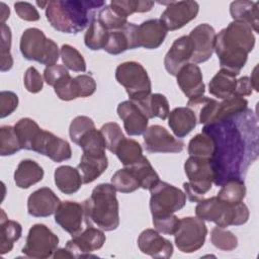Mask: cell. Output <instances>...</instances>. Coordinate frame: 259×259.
Listing matches in <instances>:
<instances>
[{"mask_svg": "<svg viewBox=\"0 0 259 259\" xmlns=\"http://www.w3.org/2000/svg\"><path fill=\"white\" fill-rule=\"evenodd\" d=\"M202 133L213 142L210 158L213 183L222 186L230 180H244L250 165L258 157V125L254 112L244 111L205 124Z\"/></svg>", "mask_w": 259, "mask_h": 259, "instance_id": "1", "label": "cell"}, {"mask_svg": "<svg viewBox=\"0 0 259 259\" xmlns=\"http://www.w3.org/2000/svg\"><path fill=\"white\" fill-rule=\"evenodd\" d=\"M254 46L255 36L252 28L246 23L232 21L215 37L214 52L220 60L221 69L235 76L239 75Z\"/></svg>", "mask_w": 259, "mask_h": 259, "instance_id": "2", "label": "cell"}, {"mask_svg": "<svg viewBox=\"0 0 259 259\" xmlns=\"http://www.w3.org/2000/svg\"><path fill=\"white\" fill-rule=\"evenodd\" d=\"M105 6L104 1L57 0L49 1L46 17L50 24L64 33H78L95 19L98 8Z\"/></svg>", "mask_w": 259, "mask_h": 259, "instance_id": "3", "label": "cell"}, {"mask_svg": "<svg viewBox=\"0 0 259 259\" xmlns=\"http://www.w3.org/2000/svg\"><path fill=\"white\" fill-rule=\"evenodd\" d=\"M115 189L111 184L101 183L83 202L87 226L96 225L103 231H113L119 226V206Z\"/></svg>", "mask_w": 259, "mask_h": 259, "instance_id": "4", "label": "cell"}, {"mask_svg": "<svg viewBox=\"0 0 259 259\" xmlns=\"http://www.w3.org/2000/svg\"><path fill=\"white\" fill-rule=\"evenodd\" d=\"M195 214L202 221L212 222L218 227L241 226L249 219V208L241 201L236 204H228L217 196L198 201L195 207Z\"/></svg>", "mask_w": 259, "mask_h": 259, "instance_id": "5", "label": "cell"}, {"mask_svg": "<svg viewBox=\"0 0 259 259\" xmlns=\"http://www.w3.org/2000/svg\"><path fill=\"white\" fill-rule=\"evenodd\" d=\"M19 48L24 59L36 61L47 67L56 65L60 57L58 45L53 39L47 38L45 33L35 27L24 30Z\"/></svg>", "mask_w": 259, "mask_h": 259, "instance_id": "6", "label": "cell"}, {"mask_svg": "<svg viewBox=\"0 0 259 259\" xmlns=\"http://www.w3.org/2000/svg\"><path fill=\"white\" fill-rule=\"evenodd\" d=\"M188 182L183 183L185 194L191 202L203 199L213 183V170L210 159L190 156L184 164Z\"/></svg>", "mask_w": 259, "mask_h": 259, "instance_id": "7", "label": "cell"}, {"mask_svg": "<svg viewBox=\"0 0 259 259\" xmlns=\"http://www.w3.org/2000/svg\"><path fill=\"white\" fill-rule=\"evenodd\" d=\"M115 79L122 85L130 97L135 102L151 94L152 85L146 69L138 62H124L117 66Z\"/></svg>", "mask_w": 259, "mask_h": 259, "instance_id": "8", "label": "cell"}, {"mask_svg": "<svg viewBox=\"0 0 259 259\" xmlns=\"http://www.w3.org/2000/svg\"><path fill=\"white\" fill-rule=\"evenodd\" d=\"M150 209L153 218L172 214L186 203V194L165 181L160 180L150 189Z\"/></svg>", "mask_w": 259, "mask_h": 259, "instance_id": "9", "label": "cell"}, {"mask_svg": "<svg viewBox=\"0 0 259 259\" xmlns=\"http://www.w3.org/2000/svg\"><path fill=\"white\" fill-rule=\"evenodd\" d=\"M59 245V238L42 224L33 225L27 234L22 253L30 258L46 259L54 255Z\"/></svg>", "mask_w": 259, "mask_h": 259, "instance_id": "10", "label": "cell"}, {"mask_svg": "<svg viewBox=\"0 0 259 259\" xmlns=\"http://www.w3.org/2000/svg\"><path fill=\"white\" fill-rule=\"evenodd\" d=\"M206 235L207 228L202 220L193 217L182 218L174 234L175 245L183 253H193L203 246Z\"/></svg>", "mask_w": 259, "mask_h": 259, "instance_id": "11", "label": "cell"}, {"mask_svg": "<svg viewBox=\"0 0 259 259\" xmlns=\"http://www.w3.org/2000/svg\"><path fill=\"white\" fill-rule=\"evenodd\" d=\"M166 9L161 14L160 20L167 30H176L183 27L197 16L199 5L195 1L168 2Z\"/></svg>", "mask_w": 259, "mask_h": 259, "instance_id": "12", "label": "cell"}, {"mask_svg": "<svg viewBox=\"0 0 259 259\" xmlns=\"http://www.w3.org/2000/svg\"><path fill=\"white\" fill-rule=\"evenodd\" d=\"M105 240V235L101 230L93 226H87L83 232H80L67 242L66 249L70 251L73 258L91 257L90 253L99 250Z\"/></svg>", "mask_w": 259, "mask_h": 259, "instance_id": "13", "label": "cell"}, {"mask_svg": "<svg viewBox=\"0 0 259 259\" xmlns=\"http://www.w3.org/2000/svg\"><path fill=\"white\" fill-rule=\"evenodd\" d=\"M145 148L149 153H180L184 143L174 138L164 126L151 125L144 133Z\"/></svg>", "mask_w": 259, "mask_h": 259, "instance_id": "14", "label": "cell"}, {"mask_svg": "<svg viewBox=\"0 0 259 259\" xmlns=\"http://www.w3.org/2000/svg\"><path fill=\"white\" fill-rule=\"evenodd\" d=\"M32 151L45 155L57 163L69 160L72 157L71 147L66 140L44 130L36 139Z\"/></svg>", "mask_w": 259, "mask_h": 259, "instance_id": "15", "label": "cell"}, {"mask_svg": "<svg viewBox=\"0 0 259 259\" xmlns=\"http://www.w3.org/2000/svg\"><path fill=\"white\" fill-rule=\"evenodd\" d=\"M188 36L193 45L191 61L194 64L207 61L214 51L217 34L213 27L207 23H201L195 26Z\"/></svg>", "mask_w": 259, "mask_h": 259, "instance_id": "16", "label": "cell"}, {"mask_svg": "<svg viewBox=\"0 0 259 259\" xmlns=\"http://www.w3.org/2000/svg\"><path fill=\"white\" fill-rule=\"evenodd\" d=\"M83 219V205L76 201H63L55 211V222L72 237L82 231Z\"/></svg>", "mask_w": 259, "mask_h": 259, "instance_id": "17", "label": "cell"}, {"mask_svg": "<svg viewBox=\"0 0 259 259\" xmlns=\"http://www.w3.org/2000/svg\"><path fill=\"white\" fill-rule=\"evenodd\" d=\"M192 54L193 45L190 37L188 35L178 37L174 40L165 56L164 65L166 71L170 75L176 76L179 70L191 61Z\"/></svg>", "mask_w": 259, "mask_h": 259, "instance_id": "18", "label": "cell"}, {"mask_svg": "<svg viewBox=\"0 0 259 259\" xmlns=\"http://www.w3.org/2000/svg\"><path fill=\"white\" fill-rule=\"evenodd\" d=\"M139 249L153 258H170L173 254L172 243L153 229L144 230L138 238Z\"/></svg>", "mask_w": 259, "mask_h": 259, "instance_id": "19", "label": "cell"}, {"mask_svg": "<svg viewBox=\"0 0 259 259\" xmlns=\"http://www.w3.org/2000/svg\"><path fill=\"white\" fill-rule=\"evenodd\" d=\"M176 79L181 91L189 99L203 95L205 85L201 70L196 64L188 63L183 66L177 73Z\"/></svg>", "mask_w": 259, "mask_h": 259, "instance_id": "20", "label": "cell"}, {"mask_svg": "<svg viewBox=\"0 0 259 259\" xmlns=\"http://www.w3.org/2000/svg\"><path fill=\"white\" fill-rule=\"evenodd\" d=\"M61 200L49 187L33 191L27 199L28 213L35 218H46L55 213Z\"/></svg>", "mask_w": 259, "mask_h": 259, "instance_id": "21", "label": "cell"}, {"mask_svg": "<svg viewBox=\"0 0 259 259\" xmlns=\"http://www.w3.org/2000/svg\"><path fill=\"white\" fill-rule=\"evenodd\" d=\"M117 114L123 121V126L128 136H140L148 128L149 118L131 100H125L117 105Z\"/></svg>", "mask_w": 259, "mask_h": 259, "instance_id": "22", "label": "cell"}, {"mask_svg": "<svg viewBox=\"0 0 259 259\" xmlns=\"http://www.w3.org/2000/svg\"><path fill=\"white\" fill-rule=\"evenodd\" d=\"M167 28L160 19H149L138 25V45L139 48L154 50L159 48L166 35Z\"/></svg>", "mask_w": 259, "mask_h": 259, "instance_id": "23", "label": "cell"}, {"mask_svg": "<svg viewBox=\"0 0 259 259\" xmlns=\"http://www.w3.org/2000/svg\"><path fill=\"white\" fill-rule=\"evenodd\" d=\"M197 123L194 112L189 107H176L168 115V124L177 138L187 136Z\"/></svg>", "mask_w": 259, "mask_h": 259, "instance_id": "24", "label": "cell"}, {"mask_svg": "<svg viewBox=\"0 0 259 259\" xmlns=\"http://www.w3.org/2000/svg\"><path fill=\"white\" fill-rule=\"evenodd\" d=\"M108 160L106 155H87L83 154L77 167L83 183L88 184L98 178L107 168Z\"/></svg>", "mask_w": 259, "mask_h": 259, "instance_id": "25", "label": "cell"}, {"mask_svg": "<svg viewBox=\"0 0 259 259\" xmlns=\"http://www.w3.org/2000/svg\"><path fill=\"white\" fill-rule=\"evenodd\" d=\"M44 178V169L33 160H22L15 172L14 182L16 186L22 189H27L33 184L41 181Z\"/></svg>", "mask_w": 259, "mask_h": 259, "instance_id": "26", "label": "cell"}, {"mask_svg": "<svg viewBox=\"0 0 259 259\" xmlns=\"http://www.w3.org/2000/svg\"><path fill=\"white\" fill-rule=\"evenodd\" d=\"M258 2L248 0L234 1L230 5V13L234 21L246 23L252 30L258 32Z\"/></svg>", "mask_w": 259, "mask_h": 259, "instance_id": "27", "label": "cell"}, {"mask_svg": "<svg viewBox=\"0 0 259 259\" xmlns=\"http://www.w3.org/2000/svg\"><path fill=\"white\" fill-rule=\"evenodd\" d=\"M54 178L59 190L65 194H73L77 192L83 184L79 170L68 165L58 167L55 170Z\"/></svg>", "mask_w": 259, "mask_h": 259, "instance_id": "28", "label": "cell"}, {"mask_svg": "<svg viewBox=\"0 0 259 259\" xmlns=\"http://www.w3.org/2000/svg\"><path fill=\"white\" fill-rule=\"evenodd\" d=\"M148 118L159 117L166 119L170 113L169 102L167 98L161 93L150 94L149 96L134 102Z\"/></svg>", "mask_w": 259, "mask_h": 259, "instance_id": "29", "label": "cell"}, {"mask_svg": "<svg viewBox=\"0 0 259 259\" xmlns=\"http://www.w3.org/2000/svg\"><path fill=\"white\" fill-rule=\"evenodd\" d=\"M21 225L15 221L8 220L4 210L1 209L0 217V253L2 255L10 252L13 245L21 237Z\"/></svg>", "mask_w": 259, "mask_h": 259, "instance_id": "30", "label": "cell"}, {"mask_svg": "<svg viewBox=\"0 0 259 259\" xmlns=\"http://www.w3.org/2000/svg\"><path fill=\"white\" fill-rule=\"evenodd\" d=\"M237 79L232 73L221 69L209 81L208 91L214 97L227 99L234 96Z\"/></svg>", "mask_w": 259, "mask_h": 259, "instance_id": "31", "label": "cell"}, {"mask_svg": "<svg viewBox=\"0 0 259 259\" xmlns=\"http://www.w3.org/2000/svg\"><path fill=\"white\" fill-rule=\"evenodd\" d=\"M218 104V100L202 95L195 98H190L187 102V107L194 112L197 121L205 125L212 122Z\"/></svg>", "mask_w": 259, "mask_h": 259, "instance_id": "32", "label": "cell"}, {"mask_svg": "<svg viewBox=\"0 0 259 259\" xmlns=\"http://www.w3.org/2000/svg\"><path fill=\"white\" fill-rule=\"evenodd\" d=\"M14 128L19 139L21 148L32 151L33 144L42 131L38 124L33 119L24 117L16 122Z\"/></svg>", "mask_w": 259, "mask_h": 259, "instance_id": "33", "label": "cell"}, {"mask_svg": "<svg viewBox=\"0 0 259 259\" xmlns=\"http://www.w3.org/2000/svg\"><path fill=\"white\" fill-rule=\"evenodd\" d=\"M136 178L138 179L140 186L143 189H151L159 181V175L149 162V160L143 156L138 162L128 166Z\"/></svg>", "mask_w": 259, "mask_h": 259, "instance_id": "34", "label": "cell"}, {"mask_svg": "<svg viewBox=\"0 0 259 259\" xmlns=\"http://www.w3.org/2000/svg\"><path fill=\"white\" fill-rule=\"evenodd\" d=\"M114 154L123 166L128 167L143 157V150L137 141L124 138L117 146Z\"/></svg>", "mask_w": 259, "mask_h": 259, "instance_id": "35", "label": "cell"}, {"mask_svg": "<svg viewBox=\"0 0 259 259\" xmlns=\"http://www.w3.org/2000/svg\"><path fill=\"white\" fill-rule=\"evenodd\" d=\"M246 108H248V101L243 97L231 96L227 99H223V101L219 102L217 106L212 122H217L229 116L238 114L244 111Z\"/></svg>", "mask_w": 259, "mask_h": 259, "instance_id": "36", "label": "cell"}, {"mask_svg": "<svg viewBox=\"0 0 259 259\" xmlns=\"http://www.w3.org/2000/svg\"><path fill=\"white\" fill-rule=\"evenodd\" d=\"M245 195L246 186L244 180L234 179L227 181L222 185V188L219 191L217 197L228 204H236L243 201Z\"/></svg>", "mask_w": 259, "mask_h": 259, "instance_id": "37", "label": "cell"}, {"mask_svg": "<svg viewBox=\"0 0 259 259\" xmlns=\"http://www.w3.org/2000/svg\"><path fill=\"white\" fill-rule=\"evenodd\" d=\"M109 31L102 26V24L95 18L91 24L88 26V29L84 35L85 46L92 50L98 51L104 49Z\"/></svg>", "mask_w": 259, "mask_h": 259, "instance_id": "38", "label": "cell"}, {"mask_svg": "<svg viewBox=\"0 0 259 259\" xmlns=\"http://www.w3.org/2000/svg\"><path fill=\"white\" fill-rule=\"evenodd\" d=\"M111 185L116 191L131 193L140 188V183L128 167L117 170L111 177Z\"/></svg>", "mask_w": 259, "mask_h": 259, "instance_id": "39", "label": "cell"}, {"mask_svg": "<svg viewBox=\"0 0 259 259\" xmlns=\"http://www.w3.org/2000/svg\"><path fill=\"white\" fill-rule=\"evenodd\" d=\"M213 147L211 138L204 133H200L189 141L187 151L189 156L210 159L213 153Z\"/></svg>", "mask_w": 259, "mask_h": 259, "instance_id": "40", "label": "cell"}, {"mask_svg": "<svg viewBox=\"0 0 259 259\" xmlns=\"http://www.w3.org/2000/svg\"><path fill=\"white\" fill-rule=\"evenodd\" d=\"M97 20L107 30H118L127 23V18L110 4L105 5L98 13Z\"/></svg>", "mask_w": 259, "mask_h": 259, "instance_id": "41", "label": "cell"}, {"mask_svg": "<svg viewBox=\"0 0 259 259\" xmlns=\"http://www.w3.org/2000/svg\"><path fill=\"white\" fill-rule=\"evenodd\" d=\"M21 145L14 126L3 125L0 127V155L10 156L21 150Z\"/></svg>", "mask_w": 259, "mask_h": 259, "instance_id": "42", "label": "cell"}, {"mask_svg": "<svg viewBox=\"0 0 259 259\" xmlns=\"http://www.w3.org/2000/svg\"><path fill=\"white\" fill-rule=\"evenodd\" d=\"M60 57L65 67L74 72H85L86 62L77 49L70 45H63L60 49Z\"/></svg>", "mask_w": 259, "mask_h": 259, "instance_id": "43", "label": "cell"}, {"mask_svg": "<svg viewBox=\"0 0 259 259\" xmlns=\"http://www.w3.org/2000/svg\"><path fill=\"white\" fill-rule=\"evenodd\" d=\"M110 5L127 18V16L135 12L144 13L150 11L154 6V2L145 0H112Z\"/></svg>", "mask_w": 259, "mask_h": 259, "instance_id": "44", "label": "cell"}, {"mask_svg": "<svg viewBox=\"0 0 259 259\" xmlns=\"http://www.w3.org/2000/svg\"><path fill=\"white\" fill-rule=\"evenodd\" d=\"M212 245L223 251H232L238 246V238L231 232L222 227H214L210 233Z\"/></svg>", "mask_w": 259, "mask_h": 259, "instance_id": "45", "label": "cell"}, {"mask_svg": "<svg viewBox=\"0 0 259 259\" xmlns=\"http://www.w3.org/2000/svg\"><path fill=\"white\" fill-rule=\"evenodd\" d=\"M11 48V30L6 23H1V41H0V57L1 71L6 72L12 68L13 59L10 54Z\"/></svg>", "mask_w": 259, "mask_h": 259, "instance_id": "46", "label": "cell"}, {"mask_svg": "<svg viewBox=\"0 0 259 259\" xmlns=\"http://www.w3.org/2000/svg\"><path fill=\"white\" fill-rule=\"evenodd\" d=\"M55 93L61 100L70 101L80 97L79 88L75 78H72L69 75L61 79L55 86H54Z\"/></svg>", "mask_w": 259, "mask_h": 259, "instance_id": "47", "label": "cell"}, {"mask_svg": "<svg viewBox=\"0 0 259 259\" xmlns=\"http://www.w3.org/2000/svg\"><path fill=\"white\" fill-rule=\"evenodd\" d=\"M103 50L106 53L113 55V56L119 55V54L125 52L126 50H131L130 41L121 28L118 30L109 32L106 45Z\"/></svg>", "mask_w": 259, "mask_h": 259, "instance_id": "48", "label": "cell"}, {"mask_svg": "<svg viewBox=\"0 0 259 259\" xmlns=\"http://www.w3.org/2000/svg\"><path fill=\"white\" fill-rule=\"evenodd\" d=\"M100 132L104 138L106 149L114 154L119 143L125 138L120 126L116 122H106L101 126Z\"/></svg>", "mask_w": 259, "mask_h": 259, "instance_id": "49", "label": "cell"}, {"mask_svg": "<svg viewBox=\"0 0 259 259\" xmlns=\"http://www.w3.org/2000/svg\"><path fill=\"white\" fill-rule=\"evenodd\" d=\"M95 127L94 121L85 115H79L76 116L69 127V135L70 139L73 143L78 144L81 137L86 134L88 131Z\"/></svg>", "mask_w": 259, "mask_h": 259, "instance_id": "50", "label": "cell"}, {"mask_svg": "<svg viewBox=\"0 0 259 259\" xmlns=\"http://www.w3.org/2000/svg\"><path fill=\"white\" fill-rule=\"evenodd\" d=\"M179 219L174 214H167L153 218V225L159 233L166 235H174L179 226Z\"/></svg>", "mask_w": 259, "mask_h": 259, "instance_id": "51", "label": "cell"}, {"mask_svg": "<svg viewBox=\"0 0 259 259\" xmlns=\"http://www.w3.org/2000/svg\"><path fill=\"white\" fill-rule=\"evenodd\" d=\"M25 89L30 93H37L42 89L44 80L39 72L34 67H29L23 77Z\"/></svg>", "mask_w": 259, "mask_h": 259, "instance_id": "52", "label": "cell"}, {"mask_svg": "<svg viewBox=\"0 0 259 259\" xmlns=\"http://www.w3.org/2000/svg\"><path fill=\"white\" fill-rule=\"evenodd\" d=\"M18 106V97L12 91L0 92V117L10 115Z\"/></svg>", "mask_w": 259, "mask_h": 259, "instance_id": "53", "label": "cell"}, {"mask_svg": "<svg viewBox=\"0 0 259 259\" xmlns=\"http://www.w3.org/2000/svg\"><path fill=\"white\" fill-rule=\"evenodd\" d=\"M69 75V72L65 66L62 65H54L50 67H46L44 70V78L48 85L55 86L61 79Z\"/></svg>", "mask_w": 259, "mask_h": 259, "instance_id": "54", "label": "cell"}, {"mask_svg": "<svg viewBox=\"0 0 259 259\" xmlns=\"http://www.w3.org/2000/svg\"><path fill=\"white\" fill-rule=\"evenodd\" d=\"M14 9L19 18L26 21H37L40 17L36 8L29 2H16Z\"/></svg>", "mask_w": 259, "mask_h": 259, "instance_id": "55", "label": "cell"}, {"mask_svg": "<svg viewBox=\"0 0 259 259\" xmlns=\"http://www.w3.org/2000/svg\"><path fill=\"white\" fill-rule=\"evenodd\" d=\"M75 79L78 84L80 97H88V96H91L95 92L96 82L91 76L79 75V76H76Z\"/></svg>", "mask_w": 259, "mask_h": 259, "instance_id": "56", "label": "cell"}, {"mask_svg": "<svg viewBox=\"0 0 259 259\" xmlns=\"http://www.w3.org/2000/svg\"><path fill=\"white\" fill-rule=\"evenodd\" d=\"M252 89L253 87H252L250 78L247 76L241 77L240 79L237 80L234 96H238V97L249 96L252 94Z\"/></svg>", "mask_w": 259, "mask_h": 259, "instance_id": "57", "label": "cell"}, {"mask_svg": "<svg viewBox=\"0 0 259 259\" xmlns=\"http://www.w3.org/2000/svg\"><path fill=\"white\" fill-rule=\"evenodd\" d=\"M9 14H10V10L9 8L7 7V5L3 2L0 3V20H1V23H5L6 19L9 17Z\"/></svg>", "mask_w": 259, "mask_h": 259, "instance_id": "58", "label": "cell"}, {"mask_svg": "<svg viewBox=\"0 0 259 259\" xmlns=\"http://www.w3.org/2000/svg\"><path fill=\"white\" fill-rule=\"evenodd\" d=\"M54 258H73L70 251L66 248L64 249H57L53 255Z\"/></svg>", "mask_w": 259, "mask_h": 259, "instance_id": "59", "label": "cell"}, {"mask_svg": "<svg viewBox=\"0 0 259 259\" xmlns=\"http://www.w3.org/2000/svg\"><path fill=\"white\" fill-rule=\"evenodd\" d=\"M256 71H257V67L254 68L253 73H252V76H251V78H250V81H251V84H252L253 89H254L255 91H258V86H257V73H256Z\"/></svg>", "mask_w": 259, "mask_h": 259, "instance_id": "60", "label": "cell"}]
</instances>
